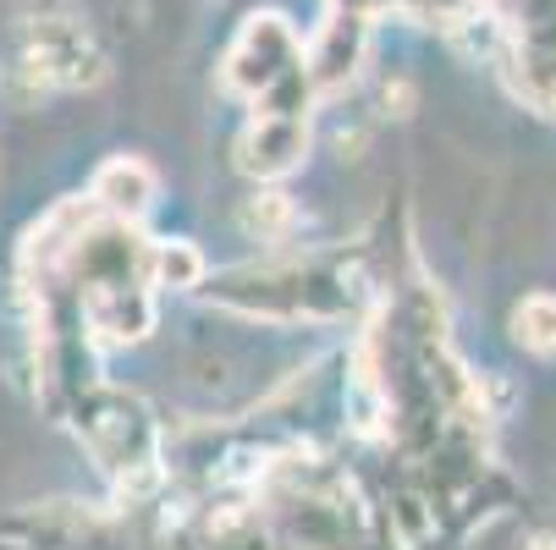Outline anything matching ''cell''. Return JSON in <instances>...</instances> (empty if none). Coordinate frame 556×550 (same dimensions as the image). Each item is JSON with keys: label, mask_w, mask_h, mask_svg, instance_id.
<instances>
[{"label": "cell", "mask_w": 556, "mask_h": 550, "mask_svg": "<svg viewBox=\"0 0 556 550\" xmlns=\"http://www.w3.org/2000/svg\"><path fill=\"white\" fill-rule=\"evenodd\" d=\"M243 149H265V154H254V161H249V171H287L298 154H303V127L287 121V116H265V121L249 132Z\"/></svg>", "instance_id": "3957f363"}, {"label": "cell", "mask_w": 556, "mask_h": 550, "mask_svg": "<svg viewBox=\"0 0 556 550\" xmlns=\"http://www.w3.org/2000/svg\"><path fill=\"white\" fill-rule=\"evenodd\" d=\"M523 550H556V528H534Z\"/></svg>", "instance_id": "ba28073f"}, {"label": "cell", "mask_w": 556, "mask_h": 550, "mask_svg": "<svg viewBox=\"0 0 556 550\" xmlns=\"http://www.w3.org/2000/svg\"><path fill=\"white\" fill-rule=\"evenodd\" d=\"M380 105H386V116H408V105H414V84H408V77L386 84V89H380Z\"/></svg>", "instance_id": "52a82bcc"}, {"label": "cell", "mask_w": 556, "mask_h": 550, "mask_svg": "<svg viewBox=\"0 0 556 550\" xmlns=\"http://www.w3.org/2000/svg\"><path fill=\"white\" fill-rule=\"evenodd\" d=\"M243 226H249V231H260V238H276V231H287V226H292V204H287L281 193H254V199H249V209H243Z\"/></svg>", "instance_id": "5b68a950"}, {"label": "cell", "mask_w": 556, "mask_h": 550, "mask_svg": "<svg viewBox=\"0 0 556 550\" xmlns=\"http://www.w3.org/2000/svg\"><path fill=\"white\" fill-rule=\"evenodd\" d=\"M154 265H161V281H172V286H188L193 276H199V254L193 248H161V259H154Z\"/></svg>", "instance_id": "8992f818"}, {"label": "cell", "mask_w": 556, "mask_h": 550, "mask_svg": "<svg viewBox=\"0 0 556 550\" xmlns=\"http://www.w3.org/2000/svg\"><path fill=\"white\" fill-rule=\"evenodd\" d=\"M105 61L77 23H39L23 34V84L28 89H84L100 84Z\"/></svg>", "instance_id": "6da1fadb"}, {"label": "cell", "mask_w": 556, "mask_h": 550, "mask_svg": "<svg viewBox=\"0 0 556 550\" xmlns=\"http://www.w3.org/2000/svg\"><path fill=\"white\" fill-rule=\"evenodd\" d=\"M94 199L111 204V209H122V215H138L154 199V171L143 161H132V154H122V161H111L94 177Z\"/></svg>", "instance_id": "7a4b0ae2"}, {"label": "cell", "mask_w": 556, "mask_h": 550, "mask_svg": "<svg viewBox=\"0 0 556 550\" xmlns=\"http://www.w3.org/2000/svg\"><path fill=\"white\" fill-rule=\"evenodd\" d=\"M513 331L534 353H556V297H523L513 308Z\"/></svg>", "instance_id": "277c9868"}]
</instances>
